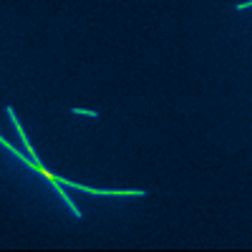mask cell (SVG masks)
<instances>
[{"label":"cell","mask_w":252,"mask_h":252,"mask_svg":"<svg viewBox=\"0 0 252 252\" xmlns=\"http://www.w3.org/2000/svg\"><path fill=\"white\" fill-rule=\"evenodd\" d=\"M5 116H8L10 124L15 126V131H18V136H20V146L26 149V154H28L31 159H38L35 152H33V146H31V141H28V136H26V131H23V126H20V119L15 116V109H13V106H5Z\"/></svg>","instance_id":"1"},{"label":"cell","mask_w":252,"mask_h":252,"mask_svg":"<svg viewBox=\"0 0 252 252\" xmlns=\"http://www.w3.org/2000/svg\"><path fill=\"white\" fill-rule=\"evenodd\" d=\"M56 192H58L61 202L66 204V209H68V212L73 215V220H81V217H83V215H81V209H78V207H76V202H73V199L66 194V189H63V184H56Z\"/></svg>","instance_id":"2"},{"label":"cell","mask_w":252,"mask_h":252,"mask_svg":"<svg viewBox=\"0 0 252 252\" xmlns=\"http://www.w3.org/2000/svg\"><path fill=\"white\" fill-rule=\"evenodd\" d=\"M71 114H76V116H89V119H98V111H94V109H78V106H73Z\"/></svg>","instance_id":"3"},{"label":"cell","mask_w":252,"mask_h":252,"mask_svg":"<svg viewBox=\"0 0 252 252\" xmlns=\"http://www.w3.org/2000/svg\"><path fill=\"white\" fill-rule=\"evenodd\" d=\"M0 146H8V139H5L3 134H0Z\"/></svg>","instance_id":"4"}]
</instances>
